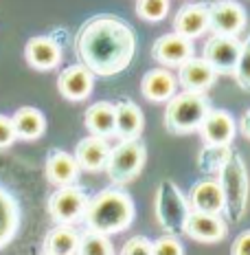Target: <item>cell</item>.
<instances>
[{
	"mask_svg": "<svg viewBox=\"0 0 250 255\" xmlns=\"http://www.w3.org/2000/svg\"><path fill=\"white\" fill-rule=\"evenodd\" d=\"M11 121H13V130H15V139L38 141L46 132V117L40 108H33V106L18 108L13 113Z\"/></svg>",
	"mask_w": 250,
	"mask_h": 255,
	"instance_id": "cell-23",
	"label": "cell"
},
{
	"mask_svg": "<svg viewBox=\"0 0 250 255\" xmlns=\"http://www.w3.org/2000/svg\"><path fill=\"white\" fill-rule=\"evenodd\" d=\"M235 77L237 86L242 90L250 93V31L248 35L242 40V51H239V57H237V66H235Z\"/></svg>",
	"mask_w": 250,
	"mask_h": 255,
	"instance_id": "cell-28",
	"label": "cell"
},
{
	"mask_svg": "<svg viewBox=\"0 0 250 255\" xmlns=\"http://www.w3.org/2000/svg\"><path fill=\"white\" fill-rule=\"evenodd\" d=\"M226 233H228V225L222 218V214H206V211L189 209L182 236H189L191 240L202 244H215L224 240Z\"/></svg>",
	"mask_w": 250,
	"mask_h": 255,
	"instance_id": "cell-11",
	"label": "cell"
},
{
	"mask_svg": "<svg viewBox=\"0 0 250 255\" xmlns=\"http://www.w3.org/2000/svg\"><path fill=\"white\" fill-rule=\"evenodd\" d=\"M79 172H82V167H79V163L75 161V156L64 150H51L49 156H46V163H44V174L46 178H49V183L57 185V187H62V185H73L79 180Z\"/></svg>",
	"mask_w": 250,
	"mask_h": 255,
	"instance_id": "cell-21",
	"label": "cell"
},
{
	"mask_svg": "<svg viewBox=\"0 0 250 255\" xmlns=\"http://www.w3.org/2000/svg\"><path fill=\"white\" fill-rule=\"evenodd\" d=\"M145 128L143 110L132 99H119L114 104V136L116 139H138Z\"/></svg>",
	"mask_w": 250,
	"mask_h": 255,
	"instance_id": "cell-19",
	"label": "cell"
},
{
	"mask_svg": "<svg viewBox=\"0 0 250 255\" xmlns=\"http://www.w3.org/2000/svg\"><path fill=\"white\" fill-rule=\"evenodd\" d=\"M79 240V229L73 225H62L57 222L53 229L44 236L40 253L44 255H75V247Z\"/></svg>",
	"mask_w": 250,
	"mask_h": 255,
	"instance_id": "cell-24",
	"label": "cell"
},
{
	"mask_svg": "<svg viewBox=\"0 0 250 255\" xmlns=\"http://www.w3.org/2000/svg\"><path fill=\"white\" fill-rule=\"evenodd\" d=\"M64 57V38L60 35H33L24 44V60L35 71H53L62 64Z\"/></svg>",
	"mask_w": 250,
	"mask_h": 255,
	"instance_id": "cell-9",
	"label": "cell"
},
{
	"mask_svg": "<svg viewBox=\"0 0 250 255\" xmlns=\"http://www.w3.org/2000/svg\"><path fill=\"white\" fill-rule=\"evenodd\" d=\"M217 183L224 194V216L228 222H239L246 214L248 194H250V180L248 169L244 163L242 154L231 150L226 154L224 163L217 169Z\"/></svg>",
	"mask_w": 250,
	"mask_h": 255,
	"instance_id": "cell-3",
	"label": "cell"
},
{
	"mask_svg": "<svg viewBox=\"0 0 250 255\" xmlns=\"http://www.w3.org/2000/svg\"><path fill=\"white\" fill-rule=\"evenodd\" d=\"M75 55L94 77H114L127 71L136 55V31L116 13H97L75 33Z\"/></svg>",
	"mask_w": 250,
	"mask_h": 255,
	"instance_id": "cell-1",
	"label": "cell"
},
{
	"mask_svg": "<svg viewBox=\"0 0 250 255\" xmlns=\"http://www.w3.org/2000/svg\"><path fill=\"white\" fill-rule=\"evenodd\" d=\"M169 13V0H136V15L145 22H161Z\"/></svg>",
	"mask_w": 250,
	"mask_h": 255,
	"instance_id": "cell-27",
	"label": "cell"
},
{
	"mask_svg": "<svg viewBox=\"0 0 250 255\" xmlns=\"http://www.w3.org/2000/svg\"><path fill=\"white\" fill-rule=\"evenodd\" d=\"M189 214L187 196L180 191L173 180H163L156 189V218L167 233L182 236L184 220Z\"/></svg>",
	"mask_w": 250,
	"mask_h": 255,
	"instance_id": "cell-6",
	"label": "cell"
},
{
	"mask_svg": "<svg viewBox=\"0 0 250 255\" xmlns=\"http://www.w3.org/2000/svg\"><path fill=\"white\" fill-rule=\"evenodd\" d=\"M231 253L233 255H250V229L239 233L235 238V242H233V247H231Z\"/></svg>",
	"mask_w": 250,
	"mask_h": 255,
	"instance_id": "cell-32",
	"label": "cell"
},
{
	"mask_svg": "<svg viewBox=\"0 0 250 255\" xmlns=\"http://www.w3.org/2000/svg\"><path fill=\"white\" fill-rule=\"evenodd\" d=\"M121 255H152V240L147 236L130 238L121 249Z\"/></svg>",
	"mask_w": 250,
	"mask_h": 255,
	"instance_id": "cell-30",
	"label": "cell"
},
{
	"mask_svg": "<svg viewBox=\"0 0 250 255\" xmlns=\"http://www.w3.org/2000/svg\"><path fill=\"white\" fill-rule=\"evenodd\" d=\"M239 132L244 134V139L250 141V108L246 110V113H244L242 121H239Z\"/></svg>",
	"mask_w": 250,
	"mask_h": 255,
	"instance_id": "cell-33",
	"label": "cell"
},
{
	"mask_svg": "<svg viewBox=\"0 0 250 255\" xmlns=\"http://www.w3.org/2000/svg\"><path fill=\"white\" fill-rule=\"evenodd\" d=\"M94 86V75L83 64H71L57 77V90L68 102H83L90 97Z\"/></svg>",
	"mask_w": 250,
	"mask_h": 255,
	"instance_id": "cell-14",
	"label": "cell"
},
{
	"mask_svg": "<svg viewBox=\"0 0 250 255\" xmlns=\"http://www.w3.org/2000/svg\"><path fill=\"white\" fill-rule=\"evenodd\" d=\"M248 24V13L237 0L209 2V31L217 35H242Z\"/></svg>",
	"mask_w": 250,
	"mask_h": 255,
	"instance_id": "cell-8",
	"label": "cell"
},
{
	"mask_svg": "<svg viewBox=\"0 0 250 255\" xmlns=\"http://www.w3.org/2000/svg\"><path fill=\"white\" fill-rule=\"evenodd\" d=\"M189 209L206 211V214H224V194L217 178H200L191 185L187 196Z\"/></svg>",
	"mask_w": 250,
	"mask_h": 255,
	"instance_id": "cell-15",
	"label": "cell"
},
{
	"mask_svg": "<svg viewBox=\"0 0 250 255\" xmlns=\"http://www.w3.org/2000/svg\"><path fill=\"white\" fill-rule=\"evenodd\" d=\"M213 108L211 99L206 93L198 90H184L180 95H173L167 102L165 110V130L169 134H191L195 132L202 124L206 113Z\"/></svg>",
	"mask_w": 250,
	"mask_h": 255,
	"instance_id": "cell-4",
	"label": "cell"
},
{
	"mask_svg": "<svg viewBox=\"0 0 250 255\" xmlns=\"http://www.w3.org/2000/svg\"><path fill=\"white\" fill-rule=\"evenodd\" d=\"M83 124H86L90 134L97 136H114V104L110 102H97L92 104L83 115Z\"/></svg>",
	"mask_w": 250,
	"mask_h": 255,
	"instance_id": "cell-25",
	"label": "cell"
},
{
	"mask_svg": "<svg viewBox=\"0 0 250 255\" xmlns=\"http://www.w3.org/2000/svg\"><path fill=\"white\" fill-rule=\"evenodd\" d=\"M20 225H22L20 200L13 196V191L0 185V251L15 240Z\"/></svg>",
	"mask_w": 250,
	"mask_h": 255,
	"instance_id": "cell-18",
	"label": "cell"
},
{
	"mask_svg": "<svg viewBox=\"0 0 250 255\" xmlns=\"http://www.w3.org/2000/svg\"><path fill=\"white\" fill-rule=\"evenodd\" d=\"M184 247L173 233H165L158 240L152 242V255H182Z\"/></svg>",
	"mask_w": 250,
	"mask_h": 255,
	"instance_id": "cell-29",
	"label": "cell"
},
{
	"mask_svg": "<svg viewBox=\"0 0 250 255\" xmlns=\"http://www.w3.org/2000/svg\"><path fill=\"white\" fill-rule=\"evenodd\" d=\"M147 161V147L138 139H121L114 147H110L105 174L114 185H127L143 172Z\"/></svg>",
	"mask_w": 250,
	"mask_h": 255,
	"instance_id": "cell-5",
	"label": "cell"
},
{
	"mask_svg": "<svg viewBox=\"0 0 250 255\" xmlns=\"http://www.w3.org/2000/svg\"><path fill=\"white\" fill-rule=\"evenodd\" d=\"M15 143V130L11 117L0 115V150H7Z\"/></svg>",
	"mask_w": 250,
	"mask_h": 255,
	"instance_id": "cell-31",
	"label": "cell"
},
{
	"mask_svg": "<svg viewBox=\"0 0 250 255\" xmlns=\"http://www.w3.org/2000/svg\"><path fill=\"white\" fill-rule=\"evenodd\" d=\"M108 152H110V145L105 136L90 134L77 143L73 156H75V161L79 163L82 169H86V172H99V169L105 167Z\"/></svg>",
	"mask_w": 250,
	"mask_h": 255,
	"instance_id": "cell-22",
	"label": "cell"
},
{
	"mask_svg": "<svg viewBox=\"0 0 250 255\" xmlns=\"http://www.w3.org/2000/svg\"><path fill=\"white\" fill-rule=\"evenodd\" d=\"M136 218V205L132 196L123 189V185H110L103 187L97 196L88 200L86 214H83V225L86 229L105 233V236H116L130 229V225Z\"/></svg>",
	"mask_w": 250,
	"mask_h": 255,
	"instance_id": "cell-2",
	"label": "cell"
},
{
	"mask_svg": "<svg viewBox=\"0 0 250 255\" xmlns=\"http://www.w3.org/2000/svg\"><path fill=\"white\" fill-rule=\"evenodd\" d=\"M242 51L239 35H217L213 33L204 44L202 57L211 64L217 75H233L237 66V57Z\"/></svg>",
	"mask_w": 250,
	"mask_h": 255,
	"instance_id": "cell-10",
	"label": "cell"
},
{
	"mask_svg": "<svg viewBox=\"0 0 250 255\" xmlns=\"http://www.w3.org/2000/svg\"><path fill=\"white\" fill-rule=\"evenodd\" d=\"M173 31L193 40L209 31V2H189L178 9L173 18Z\"/></svg>",
	"mask_w": 250,
	"mask_h": 255,
	"instance_id": "cell-17",
	"label": "cell"
},
{
	"mask_svg": "<svg viewBox=\"0 0 250 255\" xmlns=\"http://www.w3.org/2000/svg\"><path fill=\"white\" fill-rule=\"evenodd\" d=\"M195 53L193 42L180 33H169V35H161L152 46V57L158 64H163L165 68H178L184 60H189Z\"/></svg>",
	"mask_w": 250,
	"mask_h": 255,
	"instance_id": "cell-13",
	"label": "cell"
},
{
	"mask_svg": "<svg viewBox=\"0 0 250 255\" xmlns=\"http://www.w3.org/2000/svg\"><path fill=\"white\" fill-rule=\"evenodd\" d=\"M202 141L209 147H228L235 139V119L224 108H211L198 128Z\"/></svg>",
	"mask_w": 250,
	"mask_h": 255,
	"instance_id": "cell-12",
	"label": "cell"
},
{
	"mask_svg": "<svg viewBox=\"0 0 250 255\" xmlns=\"http://www.w3.org/2000/svg\"><path fill=\"white\" fill-rule=\"evenodd\" d=\"M88 189L82 185L73 183V185H62L57 187V191H53L49 196V216L55 222L62 225H77L83 220L88 207Z\"/></svg>",
	"mask_w": 250,
	"mask_h": 255,
	"instance_id": "cell-7",
	"label": "cell"
},
{
	"mask_svg": "<svg viewBox=\"0 0 250 255\" xmlns=\"http://www.w3.org/2000/svg\"><path fill=\"white\" fill-rule=\"evenodd\" d=\"M112 253H114V247L110 242V236L92 229L79 231L75 255H112Z\"/></svg>",
	"mask_w": 250,
	"mask_h": 255,
	"instance_id": "cell-26",
	"label": "cell"
},
{
	"mask_svg": "<svg viewBox=\"0 0 250 255\" xmlns=\"http://www.w3.org/2000/svg\"><path fill=\"white\" fill-rule=\"evenodd\" d=\"M178 79L167 68H152L141 79V93L152 104H167L175 95Z\"/></svg>",
	"mask_w": 250,
	"mask_h": 255,
	"instance_id": "cell-20",
	"label": "cell"
},
{
	"mask_svg": "<svg viewBox=\"0 0 250 255\" xmlns=\"http://www.w3.org/2000/svg\"><path fill=\"white\" fill-rule=\"evenodd\" d=\"M217 79V73L211 68V64L204 57L191 55L178 66V84L184 90H198V93H206Z\"/></svg>",
	"mask_w": 250,
	"mask_h": 255,
	"instance_id": "cell-16",
	"label": "cell"
}]
</instances>
